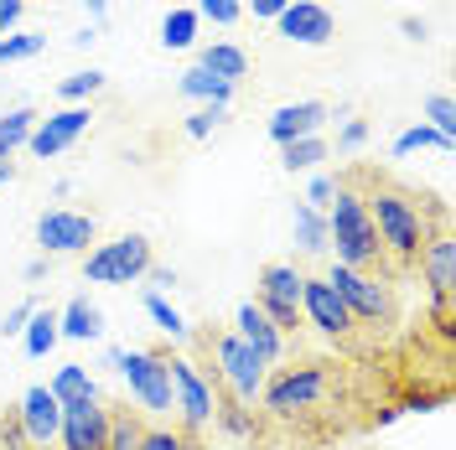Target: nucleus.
Listing matches in <instances>:
<instances>
[{
	"label": "nucleus",
	"instance_id": "obj_48",
	"mask_svg": "<svg viewBox=\"0 0 456 450\" xmlns=\"http://www.w3.org/2000/svg\"><path fill=\"white\" fill-rule=\"evenodd\" d=\"M399 414H404V409H399V404H384V409H379V414H373V424H379V430H384V424H395Z\"/></svg>",
	"mask_w": 456,
	"mask_h": 450
},
{
	"label": "nucleus",
	"instance_id": "obj_38",
	"mask_svg": "<svg viewBox=\"0 0 456 450\" xmlns=\"http://www.w3.org/2000/svg\"><path fill=\"white\" fill-rule=\"evenodd\" d=\"M141 450H192V440L176 435V430H167V424H156V430L141 435Z\"/></svg>",
	"mask_w": 456,
	"mask_h": 450
},
{
	"label": "nucleus",
	"instance_id": "obj_37",
	"mask_svg": "<svg viewBox=\"0 0 456 450\" xmlns=\"http://www.w3.org/2000/svg\"><path fill=\"white\" fill-rule=\"evenodd\" d=\"M37 310H42L37 301H16V306L0 316V337H21V332H27V321L37 316Z\"/></svg>",
	"mask_w": 456,
	"mask_h": 450
},
{
	"label": "nucleus",
	"instance_id": "obj_39",
	"mask_svg": "<svg viewBox=\"0 0 456 450\" xmlns=\"http://www.w3.org/2000/svg\"><path fill=\"white\" fill-rule=\"evenodd\" d=\"M306 176H312V181H306V207H327V202H332V192H338V181H332V176H327V171H306Z\"/></svg>",
	"mask_w": 456,
	"mask_h": 450
},
{
	"label": "nucleus",
	"instance_id": "obj_40",
	"mask_svg": "<svg viewBox=\"0 0 456 450\" xmlns=\"http://www.w3.org/2000/svg\"><path fill=\"white\" fill-rule=\"evenodd\" d=\"M369 145V119H347L338 130V150L342 156H353V150H363Z\"/></svg>",
	"mask_w": 456,
	"mask_h": 450
},
{
	"label": "nucleus",
	"instance_id": "obj_30",
	"mask_svg": "<svg viewBox=\"0 0 456 450\" xmlns=\"http://www.w3.org/2000/svg\"><path fill=\"white\" fill-rule=\"evenodd\" d=\"M104 84H110V73H104V68H78V73H68V78L57 84V93H62V104H88Z\"/></svg>",
	"mask_w": 456,
	"mask_h": 450
},
{
	"label": "nucleus",
	"instance_id": "obj_20",
	"mask_svg": "<svg viewBox=\"0 0 456 450\" xmlns=\"http://www.w3.org/2000/svg\"><path fill=\"white\" fill-rule=\"evenodd\" d=\"M198 68H208V73L224 78V84H239V78L249 73V52H244L239 42H208L198 52Z\"/></svg>",
	"mask_w": 456,
	"mask_h": 450
},
{
	"label": "nucleus",
	"instance_id": "obj_5",
	"mask_svg": "<svg viewBox=\"0 0 456 450\" xmlns=\"http://www.w3.org/2000/svg\"><path fill=\"white\" fill-rule=\"evenodd\" d=\"M151 264H156L151 238L145 233H119V238L94 244L84 253V280L88 285H130V280H141Z\"/></svg>",
	"mask_w": 456,
	"mask_h": 450
},
{
	"label": "nucleus",
	"instance_id": "obj_49",
	"mask_svg": "<svg viewBox=\"0 0 456 450\" xmlns=\"http://www.w3.org/2000/svg\"><path fill=\"white\" fill-rule=\"evenodd\" d=\"M21 275H27L31 285H37V280H47V259H31V264L21 269Z\"/></svg>",
	"mask_w": 456,
	"mask_h": 450
},
{
	"label": "nucleus",
	"instance_id": "obj_41",
	"mask_svg": "<svg viewBox=\"0 0 456 450\" xmlns=\"http://www.w3.org/2000/svg\"><path fill=\"white\" fill-rule=\"evenodd\" d=\"M21 16H27V0H0V36L21 27Z\"/></svg>",
	"mask_w": 456,
	"mask_h": 450
},
{
	"label": "nucleus",
	"instance_id": "obj_7",
	"mask_svg": "<svg viewBox=\"0 0 456 450\" xmlns=\"http://www.w3.org/2000/svg\"><path fill=\"white\" fill-rule=\"evenodd\" d=\"M213 358H218V383L228 389V398L255 404L259 389H265V373H270V363H265V358H255V352L233 337V332L213 337Z\"/></svg>",
	"mask_w": 456,
	"mask_h": 450
},
{
	"label": "nucleus",
	"instance_id": "obj_8",
	"mask_svg": "<svg viewBox=\"0 0 456 450\" xmlns=\"http://www.w3.org/2000/svg\"><path fill=\"white\" fill-rule=\"evenodd\" d=\"M301 285H306V275H301L296 264H265V269H259L255 306L281 326L285 337H290L296 321H301Z\"/></svg>",
	"mask_w": 456,
	"mask_h": 450
},
{
	"label": "nucleus",
	"instance_id": "obj_15",
	"mask_svg": "<svg viewBox=\"0 0 456 450\" xmlns=\"http://www.w3.org/2000/svg\"><path fill=\"white\" fill-rule=\"evenodd\" d=\"M16 424H21V435H27L37 450L57 446V424H62V404L47 394V383H31L27 394H21V409H16Z\"/></svg>",
	"mask_w": 456,
	"mask_h": 450
},
{
	"label": "nucleus",
	"instance_id": "obj_42",
	"mask_svg": "<svg viewBox=\"0 0 456 450\" xmlns=\"http://www.w3.org/2000/svg\"><path fill=\"white\" fill-rule=\"evenodd\" d=\"M285 5H290V0H244V11H249L255 21H275Z\"/></svg>",
	"mask_w": 456,
	"mask_h": 450
},
{
	"label": "nucleus",
	"instance_id": "obj_24",
	"mask_svg": "<svg viewBox=\"0 0 456 450\" xmlns=\"http://www.w3.org/2000/svg\"><path fill=\"white\" fill-rule=\"evenodd\" d=\"M198 31H202V21L192 5H171L167 21H161V47L167 52H187V47H198Z\"/></svg>",
	"mask_w": 456,
	"mask_h": 450
},
{
	"label": "nucleus",
	"instance_id": "obj_28",
	"mask_svg": "<svg viewBox=\"0 0 456 450\" xmlns=\"http://www.w3.org/2000/svg\"><path fill=\"white\" fill-rule=\"evenodd\" d=\"M57 310H37L27 321V332H21V347H27V358H47L57 347Z\"/></svg>",
	"mask_w": 456,
	"mask_h": 450
},
{
	"label": "nucleus",
	"instance_id": "obj_34",
	"mask_svg": "<svg viewBox=\"0 0 456 450\" xmlns=\"http://www.w3.org/2000/svg\"><path fill=\"white\" fill-rule=\"evenodd\" d=\"M141 435L145 424L135 414H110V446L104 450H141Z\"/></svg>",
	"mask_w": 456,
	"mask_h": 450
},
{
	"label": "nucleus",
	"instance_id": "obj_33",
	"mask_svg": "<svg viewBox=\"0 0 456 450\" xmlns=\"http://www.w3.org/2000/svg\"><path fill=\"white\" fill-rule=\"evenodd\" d=\"M192 11H198V21H213V27H224V31L244 21V0H198Z\"/></svg>",
	"mask_w": 456,
	"mask_h": 450
},
{
	"label": "nucleus",
	"instance_id": "obj_35",
	"mask_svg": "<svg viewBox=\"0 0 456 450\" xmlns=\"http://www.w3.org/2000/svg\"><path fill=\"white\" fill-rule=\"evenodd\" d=\"M426 125H430V130H441L446 141H456V104H452V93H430V99H426Z\"/></svg>",
	"mask_w": 456,
	"mask_h": 450
},
{
	"label": "nucleus",
	"instance_id": "obj_36",
	"mask_svg": "<svg viewBox=\"0 0 456 450\" xmlns=\"http://www.w3.org/2000/svg\"><path fill=\"white\" fill-rule=\"evenodd\" d=\"M224 119H228V109H224V104H198V109L187 114V125H182V130H187L192 141H208V135H213V130H218Z\"/></svg>",
	"mask_w": 456,
	"mask_h": 450
},
{
	"label": "nucleus",
	"instance_id": "obj_43",
	"mask_svg": "<svg viewBox=\"0 0 456 450\" xmlns=\"http://www.w3.org/2000/svg\"><path fill=\"white\" fill-rule=\"evenodd\" d=\"M441 404H446V394H420V389H415V394L404 398L399 409H415V414H430V409H441Z\"/></svg>",
	"mask_w": 456,
	"mask_h": 450
},
{
	"label": "nucleus",
	"instance_id": "obj_50",
	"mask_svg": "<svg viewBox=\"0 0 456 450\" xmlns=\"http://www.w3.org/2000/svg\"><path fill=\"white\" fill-rule=\"evenodd\" d=\"M94 42H99V27H84L78 36H73V47H94Z\"/></svg>",
	"mask_w": 456,
	"mask_h": 450
},
{
	"label": "nucleus",
	"instance_id": "obj_22",
	"mask_svg": "<svg viewBox=\"0 0 456 450\" xmlns=\"http://www.w3.org/2000/svg\"><path fill=\"white\" fill-rule=\"evenodd\" d=\"M47 394L57 404H78V398H99V383H94V373L84 363H62L53 373V383H47Z\"/></svg>",
	"mask_w": 456,
	"mask_h": 450
},
{
	"label": "nucleus",
	"instance_id": "obj_19",
	"mask_svg": "<svg viewBox=\"0 0 456 450\" xmlns=\"http://www.w3.org/2000/svg\"><path fill=\"white\" fill-rule=\"evenodd\" d=\"M57 337H68V342H99V337H104V310L94 306L88 295H73L68 306L57 310Z\"/></svg>",
	"mask_w": 456,
	"mask_h": 450
},
{
	"label": "nucleus",
	"instance_id": "obj_18",
	"mask_svg": "<svg viewBox=\"0 0 456 450\" xmlns=\"http://www.w3.org/2000/svg\"><path fill=\"white\" fill-rule=\"evenodd\" d=\"M415 259H420V275H426L430 295H452L456 290V238H452V228L430 233L426 249L415 253Z\"/></svg>",
	"mask_w": 456,
	"mask_h": 450
},
{
	"label": "nucleus",
	"instance_id": "obj_2",
	"mask_svg": "<svg viewBox=\"0 0 456 450\" xmlns=\"http://www.w3.org/2000/svg\"><path fill=\"white\" fill-rule=\"evenodd\" d=\"M373 218V233H379V249L395 253V259H415V253L426 249L430 238V223H426V207L420 202H410L399 187H373V197H363Z\"/></svg>",
	"mask_w": 456,
	"mask_h": 450
},
{
	"label": "nucleus",
	"instance_id": "obj_12",
	"mask_svg": "<svg viewBox=\"0 0 456 450\" xmlns=\"http://www.w3.org/2000/svg\"><path fill=\"white\" fill-rule=\"evenodd\" d=\"M88 119H94V109H88V104H62L57 114L37 119V130H31L27 150H31V156H42V161H53V156H62L68 145L84 141Z\"/></svg>",
	"mask_w": 456,
	"mask_h": 450
},
{
	"label": "nucleus",
	"instance_id": "obj_27",
	"mask_svg": "<svg viewBox=\"0 0 456 450\" xmlns=\"http://www.w3.org/2000/svg\"><path fill=\"white\" fill-rule=\"evenodd\" d=\"M213 424L224 430L228 440H255V414H249V404H239V398H218V409H213Z\"/></svg>",
	"mask_w": 456,
	"mask_h": 450
},
{
	"label": "nucleus",
	"instance_id": "obj_26",
	"mask_svg": "<svg viewBox=\"0 0 456 450\" xmlns=\"http://www.w3.org/2000/svg\"><path fill=\"white\" fill-rule=\"evenodd\" d=\"M37 119H42V114L27 109V104H21V109H5V114H0V161H11V156H16V150L31 141Z\"/></svg>",
	"mask_w": 456,
	"mask_h": 450
},
{
	"label": "nucleus",
	"instance_id": "obj_10",
	"mask_svg": "<svg viewBox=\"0 0 456 450\" xmlns=\"http://www.w3.org/2000/svg\"><path fill=\"white\" fill-rule=\"evenodd\" d=\"M99 238V223L88 213H73V207H47L37 218V244L42 253H88V244Z\"/></svg>",
	"mask_w": 456,
	"mask_h": 450
},
{
	"label": "nucleus",
	"instance_id": "obj_3",
	"mask_svg": "<svg viewBox=\"0 0 456 450\" xmlns=\"http://www.w3.org/2000/svg\"><path fill=\"white\" fill-rule=\"evenodd\" d=\"M104 363L125 378L130 398L141 404L145 414H171V367H167V352H151V347H110Z\"/></svg>",
	"mask_w": 456,
	"mask_h": 450
},
{
	"label": "nucleus",
	"instance_id": "obj_16",
	"mask_svg": "<svg viewBox=\"0 0 456 450\" xmlns=\"http://www.w3.org/2000/svg\"><path fill=\"white\" fill-rule=\"evenodd\" d=\"M233 337L244 342V347H249L255 358H265L270 367H275V363L285 358V332L275 326V321H270V316H265V310L255 306V301H244V306L233 310Z\"/></svg>",
	"mask_w": 456,
	"mask_h": 450
},
{
	"label": "nucleus",
	"instance_id": "obj_47",
	"mask_svg": "<svg viewBox=\"0 0 456 450\" xmlns=\"http://www.w3.org/2000/svg\"><path fill=\"white\" fill-rule=\"evenodd\" d=\"M88 11V27H104V16H110V0H84Z\"/></svg>",
	"mask_w": 456,
	"mask_h": 450
},
{
	"label": "nucleus",
	"instance_id": "obj_25",
	"mask_svg": "<svg viewBox=\"0 0 456 450\" xmlns=\"http://www.w3.org/2000/svg\"><path fill=\"white\" fill-rule=\"evenodd\" d=\"M145 310H151V321H156V332H161V337H171L176 347H187V342H192V326H187V316L171 306L161 290H145Z\"/></svg>",
	"mask_w": 456,
	"mask_h": 450
},
{
	"label": "nucleus",
	"instance_id": "obj_29",
	"mask_svg": "<svg viewBox=\"0 0 456 450\" xmlns=\"http://www.w3.org/2000/svg\"><path fill=\"white\" fill-rule=\"evenodd\" d=\"M327 161V141L322 135H306V141H290V145H281V166L296 176V171H316Z\"/></svg>",
	"mask_w": 456,
	"mask_h": 450
},
{
	"label": "nucleus",
	"instance_id": "obj_14",
	"mask_svg": "<svg viewBox=\"0 0 456 450\" xmlns=\"http://www.w3.org/2000/svg\"><path fill=\"white\" fill-rule=\"evenodd\" d=\"M301 316L312 321L322 337H332V342H342L353 326H358V321L347 316V306L338 301V290H332L327 280H306V285H301Z\"/></svg>",
	"mask_w": 456,
	"mask_h": 450
},
{
	"label": "nucleus",
	"instance_id": "obj_51",
	"mask_svg": "<svg viewBox=\"0 0 456 450\" xmlns=\"http://www.w3.org/2000/svg\"><path fill=\"white\" fill-rule=\"evenodd\" d=\"M5 181H11V161H0V187H5Z\"/></svg>",
	"mask_w": 456,
	"mask_h": 450
},
{
	"label": "nucleus",
	"instance_id": "obj_11",
	"mask_svg": "<svg viewBox=\"0 0 456 450\" xmlns=\"http://www.w3.org/2000/svg\"><path fill=\"white\" fill-rule=\"evenodd\" d=\"M57 446H62V450H104V446H110V409H104L99 398L62 404Z\"/></svg>",
	"mask_w": 456,
	"mask_h": 450
},
{
	"label": "nucleus",
	"instance_id": "obj_6",
	"mask_svg": "<svg viewBox=\"0 0 456 450\" xmlns=\"http://www.w3.org/2000/svg\"><path fill=\"white\" fill-rule=\"evenodd\" d=\"M322 280L338 290V301L347 306L353 321H373V326H384V321L395 316V295H389V285H379L369 269H347V264L332 259V269H327Z\"/></svg>",
	"mask_w": 456,
	"mask_h": 450
},
{
	"label": "nucleus",
	"instance_id": "obj_17",
	"mask_svg": "<svg viewBox=\"0 0 456 450\" xmlns=\"http://www.w3.org/2000/svg\"><path fill=\"white\" fill-rule=\"evenodd\" d=\"M332 119V109L322 99H296V104H281L270 114V141L275 145H290V141H306V135H322V125Z\"/></svg>",
	"mask_w": 456,
	"mask_h": 450
},
{
	"label": "nucleus",
	"instance_id": "obj_46",
	"mask_svg": "<svg viewBox=\"0 0 456 450\" xmlns=\"http://www.w3.org/2000/svg\"><path fill=\"white\" fill-rule=\"evenodd\" d=\"M145 275H151V285H156L161 295H167V285H176V269H167V264H151Z\"/></svg>",
	"mask_w": 456,
	"mask_h": 450
},
{
	"label": "nucleus",
	"instance_id": "obj_44",
	"mask_svg": "<svg viewBox=\"0 0 456 450\" xmlns=\"http://www.w3.org/2000/svg\"><path fill=\"white\" fill-rule=\"evenodd\" d=\"M399 31H404V36H410V42H426V36H430L426 16H404V21H399Z\"/></svg>",
	"mask_w": 456,
	"mask_h": 450
},
{
	"label": "nucleus",
	"instance_id": "obj_32",
	"mask_svg": "<svg viewBox=\"0 0 456 450\" xmlns=\"http://www.w3.org/2000/svg\"><path fill=\"white\" fill-rule=\"evenodd\" d=\"M37 52H47V36L42 31H11V36H0V68L5 62H27Z\"/></svg>",
	"mask_w": 456,
	"mask_h": 450
},
{
	"label": "nucleus",
	"instance_id": "obj_31",
	"mask_svg": "<svg viewBox=\"0 0 456 450\" xmlns=\"http://www.w3.org/2000/svg\"><path fill=\"white\" fill-rule=\"evenodd\" d=\"M456 141H446L441 130H430L426 119L420 125H410V130H399V141H395V156H415V150H452Z\"/></svg>",
	"mask_w": 456,
	"mask_h": 450
},
{
	"label": "nucleus",
	"instance_id": "obj_9",
	"mask_svg": "<svg viewBox=\"0 0 456 450\" xmlns=\"http://www.w3.org/2000/svg\"><path fill=\"white\" fill-rule=\"evenodd\" d=\"M167 367H171V409L182 414V424H187V430L213 424V409H218L213 378H208L198 363H187V358H167Z\"/></svg>",
	"mask_w": 456,
	"mask_h": 450
},
{
	"label": "nucleus",
	"instance_id": "obj_4",
	"mask_svg": "<svg viewBox=\"0 0 456 450\" xmlns=\"http://www.w3.org/2000/svg\"><path fill=\"white\" fill-rule=\"evenodd\" d=\"M332 389V378H327V367L322 363H301V367H275V373H265V409L275 414V420H296V414H306L316 409L322 398Z\"/></svg>",
	"mask_w": 456,
	"mask_h": 450
},
{
	"label": "nucleus",
	"instance_id": "obj_13",
	"mask_svg": "<svg viewBox=\"0 0 456 450\" xmlns=\"http://www.w3.org/2000/svg\"><path fill=\"white\" fill-rule=\"evenodd\" d=\"M275 27H281V36L285 42H296V47H327V42L338 36L332 11L316 5V0H290L281 16H275Z\"/></svg>",
	"mask_w": 456,
	"mask_h": 450
},
{
	"label": "nucleus",
	"instance_id": "obj_1",
	"mask_svg": "<svg viewBox=\"0 0 456 450\" xmlns=\"http://www.w3.org/2000/svg\"><path fill=\"white\" fill-rule=\"evenodd\" d=\"M322 218H327V249H338V264H347V269H369V264H379V233H373V218L369 207H363V197L342 181L338 192H332V202L322 207Z\"/></svg>",
	"mask_w": 456,
	"mask_h": 450
},
{
	"label": "nucleus",
	"instance_id": "obj_21",
	"mask_svg": "<svg viewBox=\"0 0 456 450\" xmlns=\"http://www.w3.org/2000/svg\"><path fill=\"white\" fill-rule=\"evenodd\" d=\"M182 99H192V104H233V93H239V84H224V78H213V73H208V68H198V62H192V68H187V73H182Z\"/></svg>",
	"mask_w": 456,
	"mask_h": 450
},
{
	"label": "nucleus",
	"instance_id": "obj_23",
	"mask_svg": "<svg viewBox=\"0 0 456 450\" xmlns=\"http://www.w3.org/2000/svg\"><path fill=\"white\" fill-rule=\"evenodd\" d=\"M290 238H296L301 253H327V218H322V207L296 202V213H290Z\"/></svg>",
	"mask_w": 456,
	"mask_h": 450
},
{
	"label": "nucleus",
	"instance_id": "obj_45",
	"mask_svg": "<svg viewBox=\"0 0 456 450\" xmlns=\"http://www.w3.org/2000/svg\"><path fill=\"white\" fill-rule=\"evenodd\" d=\"M21 440H27V435H21V424H16V420L0 424V450H21Z\"/></svg>",
	"mask_w": 456,
	"mask_h": 450
}]
</instances>
